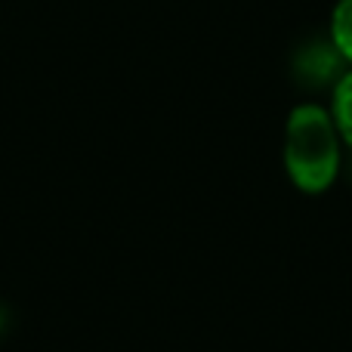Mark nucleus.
<instances>
[{
    "label": "nucleus",
    "mask_w": 352,
    "mask_h": 352,
    "mask_svg": "<svg viewBox=\"0 0 352 352\" xmlns=\"http://www.w3.org/2000/svg\"><path fill=\"white\" fill-rule=\"evenodd\" d=\"M285 167L300 192L331 188L340 170V133L322 105H297L285 130Z\"/></svg>",
    "instance_id": "f257e3e1"
},
{
    "label": "nucleus",
    "mask_w": 352,
    "mask_h": 352,
    "mask_svg": "<svg viewBox=\"0 0 352 352\" xmlns=\"http://www.w3.org/2000/svg\"><path fill=\"white\" fill-rule=\"evenodd\" d=\"M331 118H334V124H337V133H340V140H346L349 146H352V72H346L340 80H337Z\"/></svg>",
    "instance_id": "f03ea898"
},
{
    "label": "nucleus",
    "mask_w": 352,
    "mask_h": 352,
    "mask_svg": "<svg viewBox=\"0 0 352 352\" xmlns=\"http://www.w3.org/2000/svg\"><path fill=\"white\" fill-rule=\"evenodd\" d=\"M331 41L337 53L352 62V0H340L331 16Z\"/></svg>",
    "instance_id": "7ed1b4c3"
}]
</instances>
